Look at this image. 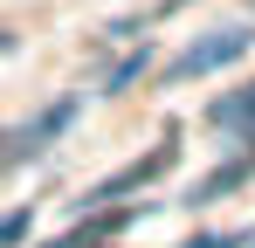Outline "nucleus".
<instances>
[{"label": "nucleus", "instance_id": "obj_6", "mask_svg": "<svg viewBox=\"0 0 255 248\" xmlns=\"http://www.w3.org/2000/svg\"><path fill=\"white\" fill-rule=\"evenodd\" d=\"M179 248H255V235H242V228H207V235H193V242Z\"/></svg>", "mask_w": 255, "mask_h": 248}, {"label": "nucleus", "instance_id": "obj_8", "mask_svg": "<svg viewBox=\"0 0 255 248\" xmlns=\"http://www.w3.org/2000/svg\"><path fill=\"white\" fill-rule=\"evenodd\" d=\"M21 235H28V214H7V221H0V248H14Z\"/></svg>", "mask_w": 255, "mask_h": 248}, {"label": "nucleus", "instance_id": "obj_3", "mask_svg": "<svg viewBox=\"0 0 255 248\" xmlns=\"http://www.w3.org/2000/svg\"><path fill=\"white\" fill-rule=\"evenodd\" d=\"M249 179H255V138H249V152H242V159L214 165L207 179H200V186L186 193V207H207V200H221V193H235V186H249Z\"/></svg>", "mask_w": 255, "mask_h": 248}, {"label": "nucleus", "instance_id": "obj_5", "mask_svg": "<svg viewBox=\"0 0 255 248\" xmlns=\"http://www.w3.org/2000/svg\"><path fill=\"white\" fill-rule=\"evenodd\" d=\"M207 124H221V131H228V124H255V83L235 90V97H214V104H207Z\"/></svg>", "mask_w": 255, "mask_h": 248}, {"label": "nucleus", "instance_id": "obj_1", "mask_svg": "<svg viewBox=\"0 0 255 248\" xmlns=\"http://www.w3.org/2000/svg\"><path fill=\"white\" fill-rule=\"evenodd\" d=\"M249 48H255V35H249V28H214V35L186 41V48H179V55L166 62V83H193V76H214V69L242 62Z\"/></svg>", "mask_w": 255, "mask_h": 248}, {"label": "nucleus", "instance_id": "obj_2", "mask_svg": "<svg viewBox=\"0 0 255 248\" xmlns=\"http://www.w3.org/2000/svg\"><path fill=\"white\" fill-rule=\"evenodd\" d=\"M172 159H179V145H159V152H145V159H131L125 172H111V179H97V186H90L83 193V207H111V200H125V193H138V186H152V179H166L172 172Z\"/></svg>", "mask_w": 255, "mask_h": 248}, {"label": "nucleus", "instance_id": "obj_9", "mask_svg": "<svg viewBox=\"0 0 255 248\" xmlns=\"http://www.w3.org/2000/svg\"><path fill=\"white\" fill-rule=\"evenodd\" d=\"M166 7H186V0H166Z\"/></svg>", "mask_w": 255, "mask_h": 248}, {"label": "nucleus", "instance_id": "obj_7", "mask_svg": "<svg viewBox=\"0 0 255 248\" xmlns=\"http://www.w3.org/2000/svg\"><path fill=\"white\" fill-rule=\"evenodd\" d=\"M145 69H152V41H145V48H138V55H125V62H118V69H111V83H104V90H111V97H118V90H125L131 76H145Z\"/></svg>", "mask_w": 255, "mask_h": 248}, {"label": "nucleus", "instance_id": "obj_4", "mask_svg": "<svg viewBox=\"0 0 255 248\" xmlns=\"http://www.w3.org/2000/svg\"><path fill=\"white\" fill-rule=\"evenodd\" d=\"M69 118H76V104L62 97V104H55V111H48L42 124H28V131H21V145H14V159H28V152H48V138H55V131H62Z\"/></svg>", "mask_w": 255, "mask_h": 248}]
</instances>
